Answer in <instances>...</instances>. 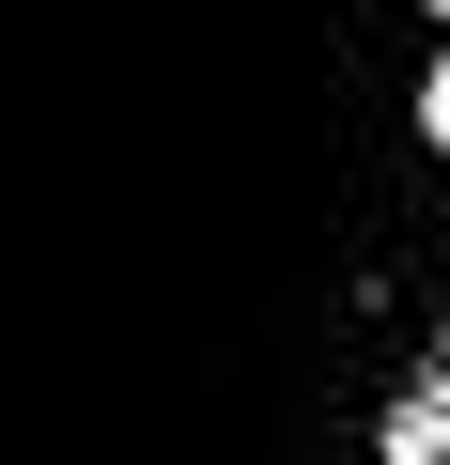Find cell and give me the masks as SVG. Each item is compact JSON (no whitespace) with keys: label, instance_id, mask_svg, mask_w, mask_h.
<instances>
[{"label":"cell","instance_id":"1","mask_svg":"<svg viewBox=\"0 0 450 465\" xmlns=\"http://www.w3.org/2000/svg\"><path fill=\"white\" fill-rule=\"evenodd\" d=\"M419 140H435V155H450V63H435V78H419Z\"/></svg>","mask_w":450,"mask_h":465},{"label":"cell","instance_id":"2","mask_svg":"<svg viewBox=\"0 0 450 465\" xmlns=\"http://www.w3.org/2000/svg\"><path fill=\"white\" fill-rule=\"evenodd\" d=\"M419 16H450V0H419Z\"/></svg>","mask_w":450,"mask_h":465}]
</instances>
